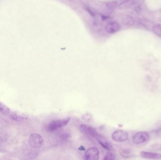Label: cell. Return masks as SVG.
Listing matches in <instances>:
<instances>
[{
  "instance_id": "obj_3",
  "label": "cell",
  "mask_w": 161,
  "mask_h": 160,
  "mask_svg": "<svg viewBox=\"0 0 161 160\" xmlns=\"http://www.w3.org/2000/svg\"><path fill=\"white\" fill-rule=\"evenodd\" d=\"M149 139V136L146 132H138L132 137V141L136 144H142Z\"/></svg>"
},
{
  "instance_id": "obj_11",
  "label": "cell",
  "mask_w": 161,
  "mask_h": 160,
  "mask_svg": "<svg viewBox=\"0 0 161 160\" xmlns=\"http://www.w3.org/2000/svg\"><path fill=\"white\" fill-rule=\"evenodd\" d=\"M0 113L4 115L10 114V111L8 107L0 102Z\"/></svg>"
},
{
  "instance_id": "obj_12",
  "label": "cell",
  "mask_w": 161,
  "mask_h": 160,
  "mask_svg": "<svg viewBox=\"0 0 161 160\" xmlns=\"http://www.w3.org/2000/svg\"><path fill=\"white\" fill-rule=\"evenodd\" d=\"M123 19V23L128 26H131L134 23V19L130 16H126Z\"/></svg>"
},
{
  "instance_id": "obj_8",
  "label": "cell",
  "mask_w": 161,
  "mask_h": 160,
  "mask_svg": "<svg viewBox=\"0 0 161 160\" xmlns=\"http://www.w3.org/2000/svg\"><path fill=\"white\" fill-rule=\"evenodd\" d=\"M141 157L146 159H151V160H161V154L155 152H150L142 151L140 152Z\"/></svg>"
},
{
  "instance_id": "obj_6",
  "label": "cell",
  "mask_w": 161,
  "mask_h": 160,
  "mask_svg": "<svg viewBox=\"0 0 161 160\" xmlns=\"http://www.w3.org/2000/svg\"><path fill=\"white\" fill-rule=\"evenodd\" d=\"M80 129L83 133L92 137L97 138L99 135L94 128L87 124H81L80 125Z\"/></svg>"
},
{
  "instance_id": "obj_5",
  "label": "cell",
  "mask_w": 161,
  "mask_h": 160,
  "mask_svg": "<svg viewBox=\"0 0 161 160\" xmlns=\"http://www.w3.org/2000/svg\"><path fill=\"white\" fill-rule=\"evenodd\" d=\"M99 150L95 148H89L86 151L85 157L86 160H99Z\"/></svg>"
},
{
  "instance_id": "obj_1",
  "label": "cell",
  "mask_w": 161,
  "mask_h": 160,
  "mask_svg": "<svg viewBox=\"0 0 161 160\" xmlns=\"http://www.w3.org/2000/svg\"><path fill=\"white\" fill-rule=\"evenodd\" d=\"M70 119V118H67L62 119H61L52 121L48 125V130L50 132H53L57 129H60L67 125L69 122Z\"/></svg>"
},
{
  "instance_id": "obj_13",
  "label": "cell",
  "mask_w": 161,
  "mask_h": 160,
  "mask_svg": "<svg viewBox=\"0 0 161 160\" xmlns=\"http://www.w3.org/2000/svg\"><path fill=\"white\" fill-rule=\"evenodd\" d=\"M153 30L155 34L157 36L161 37V24H156L153 26Z\"/></svg>"
},
{
  "instance_id": "obj_14",
  "label": "cell",
  "mask_w": 161,
  "mask_h": 160,
  "mask_svg": "<svg viewBox=\"0 0 161 160\" xmlns=\"http://www.w3.org/2000/svg\"><path fill=\"white\" fill-rule=\"evenodd\" d=\"M115 156L112 152H108L106 153L104 158L103 160H115Z\"/></svg>"
},
{
  "instance_id": "obj_9",
  "label": "cell",
  "mask_w": 161,
  "mask_h": 160,
  "mask_svg": "<svg viewBox=\"0 0 161 160\" xmlns=\"http://www.w3.org/2000/svg\"><path fill=\"white\" fill-rule=\"evenodd\" d=\"M120 29V26L116 22H111L108 23L105 27V30L108 33L113 34L118 31Z\"/></svg>"
},
{
  "instance_id": "obj_4",
  "label": "cell",
  "mask_w": 161,
  "mask_h": 160,
  "mask_svg": "<svg viewBox=\"0 0 161 160\" xmlns=\"http://www.w3.org/2000/svg\"><path fill=\"white\" fill-rule=\"evenodd\" d=\"M112 138L118 142H124L129 138L128 133L123 130H116L112 135Z\"/></svg>"
},
{
  "instance_id": "obj_7",
  "label": "cell",
  "mask_w": 161,
  "mask_h": 160,
  "mask_svg": "<svg viewBox=\"0 0 161 160\" xmlns=\"http://www.w3.org/2000/svg\"><path fill=\"white\" fill-rule=\"evenodd\" d=\"M10 118L18 122H23L28 119V117L24 114L18 112H10Z\"/></svg>"
},
{
  "instance_id": "obj_10",
  "label": "cell",
  "mask_w": 161,
  "mask_h": 160,
  "mask_svg": "<svg viewBox=\"0 0 161 160\" xmlns=\"http://www.w3.org/2000/svg\"><path fill=\"white\" fill-rule=\"evenodd\" d=\"M96 138L98 140V142L105 148L107 150H112L113 148V146L111 143L103 137L99 135Z\"/></svg>"
},
{
  "instance_id": "obj_2",
  "label": "cell",
  "mask_w": 161,
  "mask_h": 160,
  "mask_svg": "<svg viewBox=\"0 0 161 160\" xmlns=\"http://www.w3.org/2000/svg\"><path fill=\"white\" fill-rule=\"evenodd\" d=\"M28 143L31 147L34 148H40L42 147L44 143L43 138L37 133L32 134L29 139Z\"/></svg>"
}]
</instances>
